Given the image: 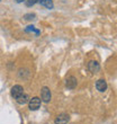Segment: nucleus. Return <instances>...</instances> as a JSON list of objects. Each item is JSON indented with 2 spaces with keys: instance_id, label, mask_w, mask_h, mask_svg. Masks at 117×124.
<instances>
[{
  "instance_id": "nucleus-1",
  "label": "nucleus",
  "mask_w": 117,
  "mask_h": 124,
  "mask_svg": "<svg viewBox=\"0 0 117 124\" xmlns=\"http://www.w3.org/2000/svg\"><path fill=\"white\" fill-rule=\"evenodd\" d=\"M28 106L30 111H37L39 107H41V104H42V99L38 97H33L32 99L28 101Z\"/></svg>"
},
{
  "instance_id": "nucleus-2",
  "label": "nucleus",
  "mask_w": 117,
  "mask_h": 124,
  "mask_svg": "<svg viewBox=\"0 0 117 124\" xmlns=\"http://www.w3.org/2000/svg\"><path fill=\"white\" fill-rule=\"evenodd\" d=\"M41 97H42V101L44 103H49L52 98V94H51V90H50L49 87H43L42 90H41Z\"/></svg>"
},
{
  "instance_id": "nucleus-3",
  "label": "nucleus",
  "mask_w": 117,
  "mask_h": 124,
  "mask_svg": "<svg viewBox=\"0 0 117 124\" xmlns=\"http://www.w3.org/2000/svg\"><path fill=\"white\" fill-rule=\"evenodd\" d=\"M88 70H89L91 73H97V72H99V70H100V64H99L97 61L91 60V61L88 62Z\"/></svg>"
},
{
  "instance_id": "nucleus-4",
  "label": "nucleus",
  "mask_w": 117,
  "mask_h": 124,
  "mask_svg": "<svg viewBox=\"0 0 117 124\" xmlns=\"http://www.w3.org/2000/svg\"><path fill=\"white\" fill-rule=\"evenodd\" d=\"M77 84H78V80H77V78L73 77V76L68 77L66 80H65V86H66L68 89H74L75 87H77Z\"/></svg>"
},
{
  "instance_id": "nucleus-5",
  "label": "nucleus",
  "mask_w": 117,
  "mask_h": 124,
  "mask_svg": "<svg viewBox=\"0 0 117 124\" xmlns=\"http://www.w3.org/2000/svg\"><path fill=\"white\" fill-rule=\"evenodd\" d=\"M70 120V116L68 114H65V113H62V114L58 115L56 118L54 120V123L55 124H66Z\"/></svg>"
},
{
  "instance_id": "nucleus-6",
  "label": "nucleus",
  "mask_w": 117,
  "mask_h": 124,
  "mask_svg": "<svg viewBox=\"0 0 117 124\" xmlns=\"http://www.w3.org/2000/svg\"><path fill=\"white\" fill-rule=\"evenodd\" d=\"M96 88H97L98 92L100 93H104L107 90V82H106V80L105 79H99V80H97V82H96Z\"/></svg>"
},
{
  "instance_id": "nucleus-7",
  "label": "nucleus",
  "mask_w": 117,
  "mask_h": 124,
  "mask_svg": "<svg viewBox=\"0 0 117 124\" xmlns=\"http://www.w3.org/2000/svg\"><path fill=\"white\" fill-rule=\"evenodd\" d=\"M24 93V88H23V86H20V85H15L11 88V96H13L14 98H17L18 96H20V95Z\"/></svg>"
},
{
  "instance_id": "nucleus-8",
  "label": "nucleus",
  "mask_w": 117,
  "mask_h": 124,
  "mask_svg": "<svg viewBox=\"0 0 117 124\" xmlns=\"http://www.w3.org/2000/svg\"><path fill=\"white\" fill-rule=\"evenodd\" d=\"M15 99H16V101L19 105H25V104H27V103H28V101H29L28 95H27V94H24V93L20 95V96H18L17 98H15Z\"/></svg>"
},
{
  "instance_id": "nucleus-9",
  "label": "nucleus",
  "mask_w": 117,
  "mask_h": 124,
  "mask_svg": "<svg viewBox=\"0 0 117 124\" xmlns=\"http://www.w3.org/2000/svg\"><path fill=\"white\" fill-rule=\"evenodd\" d=\"M42 5L44 7H46L47 9H52L53 8V1L52 0H43Z\"/></svg>"
},
{
  "instance_id": "nucleus-10",
  "label": "nucleus",
  "mask_w": 117,
  "mask_h": 124,
  "mask_svg": "<svg viewBox=\"0 0 117 124\" xmlns=\"http://www.w3.org/2000/svg\"><path fill=\"white\" fill-rule=\"evenodd\" d=\"M25 31H26V32H34L36 35H39V31L38 30H35V27L33 26V25H32V26H27V28Z\"/></svg>"
},
{
  "instance_id": "nucleus-11",
  "label": "nucleus",
  "mask_w": 117,
  "mask_h": 124,
  "mask_svg": "<svg viewBox=\"0 0 117 124\" xmlns=\"http://www.w3.org/2000/svg\"><path fill=\"white\" fill-rule=\"evenodd\" d=\"M35 14H26L25 16H24V18L26 20H34L35 19Z\"/></svg>"
},
{
  "instance_id": "nucleus-12",
  "label": "nucleus",
  "mask_w": 117,
  "mask_h": 124,
  "mask_svg": "<svg viewBox=\"0 0 117 124\" xmlns=\"http://www.w3.org/2000/svg\"><path fill=\"white\" fill-rule=\"evenodd\" d=\"M25 2H26L27 7H32V6H34L37 1H36V0H25Z\"/></svg>"
},
{
  "instance_id": "nucleus-13",
  "label": "nucleus",
  "mask_w": 117,
  "mask_h": 124,
  "mask_svg": "<svg viewBox=\"0 0 117 124\" xmlns=\"http://www.w3.org/2000/svg\"><path fill=\"white\" fill-rule=\"evenodd\" d=\"M23 1H25V0H16V2L20 3V2H23Z\"/></svg>"
},
{
  "instance_id": "nucleus-14",
  "label": "nucleus",
  "mask_w": 117,
  "mask_h": 124,
  "mask_svg": "<svg viewBox=\"0 0 117 124\" xmlns=\"http://www.w3.org/2000/svg\"><path fill=\"white\" fill-rule=\"evenodd\" d=\"M36 1H37V2H39V3H42V2H43V0H36Z\"/></svg>"
}]
</instances>
